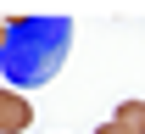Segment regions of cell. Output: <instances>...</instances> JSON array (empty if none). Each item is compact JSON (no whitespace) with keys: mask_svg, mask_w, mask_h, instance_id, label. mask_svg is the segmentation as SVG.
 I'll use <instances>...</instances> for the list:
<instances>
[{"mask_svg":"<svg viewBox=\"0 0 145 134\" xmlns=\"http://www.w3.org/2000/svg\"><path fill=\"white\" fill-rule=\"evenodd\" d=\"M72 22L67 17H11L6 22V45H0V73L11 90H39L45 78H56V67L67 61Z\"/></svg>","mask_w":145,"mask_h":134,"instance_id":"obj_1","label":"cell"},{"mask_svg":"<svg viewBox=\"0 0 145 134\" xmlns=\"http://www.w3.org/2000/svg\"><path fill=\"white\" fill-rule=\"evenodd\" d=\"M34 129V101L17 90H0V134H28Z\"/></svg>","mask_w":145,"mask_h":134,"instance_id":"obj_2","label":"cell"},{"mask_svg":"<svg viewBox=\"0 0 145 134\" xmlns=\"http://www.w3.org/2000/svg\"><path fill=\"white\" fill-rule=\"evenodd\" d=\"M112 123L123 134H145V101H123V106L112 112Z\"/></svg>","mask_w":145,"mask_h":134,"instance_id":"obj_3","label":"cell"},{"mask_svg":"<svg viewBox=\"0 0 145 134\" xmlns=\"http://www.w3.org/2000/svg\"><path fill=\"white\" fill-rule=\"evenodd\" d=\"M95 134H123V129H117V123H101V129H95Z\"/></svg>","mask_w":145,"mask_h":134,"instance_id":"obj_4","label":"cell"},{"mask_svg":"<svg viewBox=\"0 0 145 134\" xmlns=\"http://www.w3.org/2000/svg\"><path fill=\"white\" fill-rule=\"evenodd\" d=\"M0 45H6V22H0Z\"/></svg>","mask_w":145,"mask_h":134,"instance_id":"obj_5","label":"cell"}]
</instances>
